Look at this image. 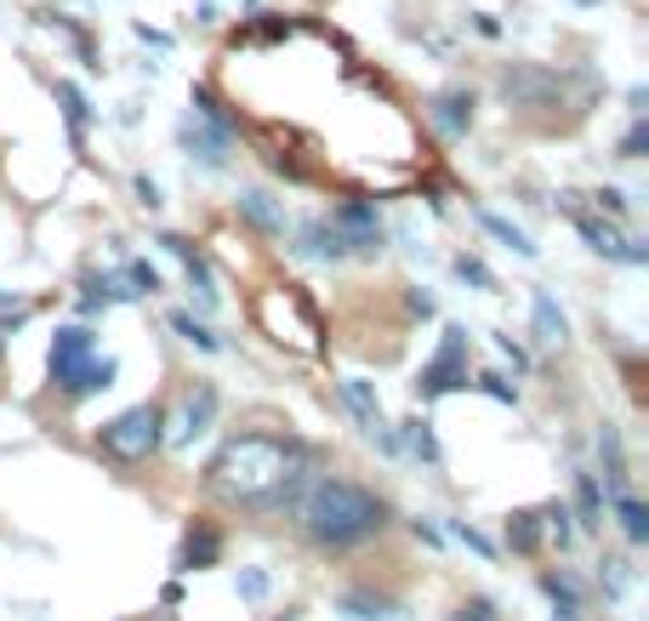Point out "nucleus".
<instances>
[{
    "mask_svg": "<svg viewBox=\"0 0 649 621\" xmlns=\"http://www.w3.org/2000/svg\"><path fill=\"white\" fill-rule=\"evenodd\" d=\"M473 382H479V388H484L490 400H502V405H513V388H508V382H502V376H495V371H484V376H473Z\"/></svg>",
    "mask_w": 649,
    "mask_h": 621,
    "instance_id": "obj_33",
    "label": "nucleus"
},
{
    "mask_svg": "<svg viewBox=\"0 0 649 621\" xmlns=\"http://www.w3.org/2000/svg\"><path fill=\"white\" fill-rule=\"evenodd\" d=\"M564 91V80L553 75V69H535V63H513L508 75H502V98L513 103V109H547Z\"/></svg>",
    "mask_w": 649,
    "mask_h": 621,
    "instance_id": "obj_5",
    "label": "nucleus"
},
{
    "mask_svg": "<svg viewBox=\"0 0 649 621\" xmlns=\"http://www.w3.org/2000/svg\"><path fill=\"white\" fill-rule=\"evenodd\" d=\"M296 252H303V257H314V263H336V257H347V240H342V228L331 223H308L303 228V246H296Z\"/></svg>",
    "mask_w": 649,
    "mask_h": 621,
    "instance_id": "obj_14",
    "label": "nucleus"
},
{
    "mask_svg": "<svg viewBox=\"0 0 649 621\" xmlns=\"http://www.w3.org/2000/svg\"><path fill=\"white\" fill-rule=\"evenodd\" d=\"M616 519H621V531H627V542H632V548H643V542H649V507H643L632 491H616Z\"/></svg>",
    "mask_w": 649,
    "mask_h": 621,
    "instance_id": "obj_17",
    "label": "nucleus"
},
{
    "mask_svg": "<svg viewBox=\"0 0 649 621\" xmlns=\"http://www.w3.org/2000/svg\"><path fill=\"white\" fill-rule=\"evenodd\" d=\"M456 274H462L468 285H479V292H495V274H490L479 257H456Z\"/></svg>",
    "mask_w": 649,
    "mask_h": 621,
    "instance_id": "obj_28",
    "label": "nucleus"
},
{
    "mask_svg": "<svg viewBox=\"0 0 649 621\" xmlns=\"http://www.w3.org/2000/svg\"><path fill=\"white\" fill-rule=\"evenodd\" d=\"M479 228H484V234H495V240H502V246H513L519 257H535L530 234H524V228H513L508 217H495V211H479Z\"/></svg>",
    "mask_w": 649,
    "mask_h": 621,
    "instance_id": "obj_20",
    "label": "nucleus"
},
{
    "mask_svg": "<svg viewBox=\"0 0 649 621\" xmlns=\"http://www.w3.org/2000/svg\"><path fill=\"white\" fill-rule=\"evenodd\" d=\"M508 542H513L519 553H535V548H541V524H535V513H513V519H508Z\"/></svg>",
    "mask_w": 649,
    "mask_h": 621,
    "instance_id": "obj_24",
    "label": "nucleus"
},
{
    "mask_svg": "<svg viewBox=\"0 0 649 621\" xmlns=\"http://www.w3.org/2000/svg\"><path fill=\"white\" fill-rule=\"evenodd\" d=\"M160 411L155 405H131V411H120L115 422H104V434H97V445H104L115 462H148V456H155L160 451Z\"/></svg>",
    "mask_w": 649,
    "mask_h": 621,
    "instance_id": "obj_3",
    "label": "nucleus"
},
{
    "mask_svg": "<svg viewBox=\"0 0 649 621\" xmlns=\"http://www.w3.org/2000/svg\"><path fill=\"white\" fill-rule=\"evenodd\" d=\"M495 348H502V354H513V365H519V371H524V365H530V354H524V348H519V343H513V337H495Z\"/></svg>",
    "mask_w": 649,
    "mask_h": 621,
    "instance_id": "obj_36",
    "label": "nucleus"
},
{
    "mask_svg": "<svg viewBox=\"0 0 649 621\" xmlns=\"http://www.w3.org/2000/svg\"><path fill=\"white\" fill-rule=\"evenodd\" d=\"M342 615H354V621H405V615H399V604L371 599V593H347L342 599Z\"/></svg>",
    "mask_w": 649,
    "mask_h": 621,
    "instance_id": "obj_19",
    "label": "nucleus"
},
{
    "mask_svg": "<svg viewBox=\"0 0 649 621\" xmlns=\"http://www.w3.org/2000/svg\"><path fill=\"white\" fill-rule=\"evenodd\" d=\"M576 211V206H570ZM576 228H581V240L598 252V257H616V263H649V252L638 246V240H627V234L616 228V217L604 223V217H587V211H576Z\"/></svg>",
    "mask_w": 649,
    "mask_h": 621,
    "instance_id": "obj_7",
    "label": "nucleus"
},
{
    "mask_svg": "<svg viewBox=\"0 0 649 621\" xmlns=\"http://www.w3.org/2000/svg\"><path fill=\"white\" fill-rule=\"evenodd\" d=\"M291 502H296V519H303L308 542H319V548H360L387 524L382 496L354 485V480H314Z\"/></svg>",
    "mask_w": 649,
    "mask_h": 621,
    "instance_id": "obj_2",
    "label": "nucleus"
},
{
    "mask_svg": "<svg viewBox=\"0 0 649 621\" xmlns=\"http://www.w3.org/2000/svg\"><path fill=\"white\" fill-rule=\"evenodd\" d=\"M576 507H581V524H587V531H598V524H604V496H598V480H592V473H581V480H576Z\"/></svg>",
    "mask_w": 649,
    "mask_h": 621,
    "instance_id": "obj_22",
    "label": "nucleus"
},
{
    "mask_svg": "<svg viewBox=\"0 0 649 621\" xmlns=\"http://www.w3.org/2000/svg\"><path fill=\"white\" fill-rule=\"evenodd\" d=\"M427 120L439 137H468L473 126V91H439V98L427 103Z\"/></svg>",
    "mask_w": 649,
    "mask_h": 621,
    "instance_id": "obj_9",
    "label": "nucleus"
},
{
    "mask_svg": "<svg viewBox=\"0 0 649 621\" xmlns=\"http://www.w3.org/2000/svg\"><path fill=\"white\" fill-rule=\"evenodd\" d=\"M643 149H649V126L632 120V131L621 137V160H643Z\"/></svg>",
    "mask_w": 649,
    "mask_h": 621,
    "instance_id": "obj_30",
    "label": "nucleus"
},
{
    "mask_svg": "<svg viewBox=\"0 0 649 621\" xmlns=\"http://www.w3.org/2000/svg\"><path fill=\"white\" fill-rule=\"evenodd\" d=\"M91 354H97V337H91L86 325H63L58 337H52V354H46V365H52V382H58L63 394H69V382L86 371Z\"/></svg>",
    "mask_w": 649,
    "mask_h": 621,
    "instance_id": "obj_6",
    "label": "nucleus"
},
{
    "mask_svg": "<svg viewBox=\"0 0 649 621\" xmlns=\"http://www.w3.org/2000/svg\"><path fill=\"white\" fill-rule=\"evenodd\" d=\"M451 621H502V615H495V604H490V599H468Z\"/></svg>",
    "mask_w": 649,
    "mask_h": 621,
    "instance_id": "obj_32",
    "label": "nucleus"
},
{
    "mask_svg": "<svg viewBox=\"0 0 649 621\" xmlns=\"http://www.w3.org/2000/svg\"><path fill=\"white\" fill-rule=\"evenodd\" d=\"M468 331L462 325H451L444 331V343H439V354L422 365V376H416V394L422 400H439V394H451V388H462L468 382Z\"/></svg>",
    "mask_w": 649,
    "mask_h": 621,
    "instance_id": "obj_4",
    "label": "nucleus"
},
{
    "mask_svg": "<svg viewBox=\"0 0 649 621\" xmlns=\"http://www.w3.org/2000/svg\"><path fill=\"white\" fill-rule=\"evenodd\" d=\"M160 246L171 252V257H183V268H188V285L199 292V308H212L217 303V285H212V268H206V257H199L183 234H160Z\"/></svg>",
    "mask_w": 649,
    "mask_h": 621,
    "instance_id": "obj_10",
    "label": "nucleus"
},
{
    "mask_svg": "<svg viewBox=\"0 0 649 621\" xmlns=\"http://www.w3.org/2000/svg\"><path fill=\"white\" fill-rule=\"evenodd\" d=\"M541 519H547V524H541V531H547V536H553L559 548H564V542L576 536V531H570V507H547Z\"/></svg>",
    "mask_w": 649,
    "mask_h": 621,
    "instance_id": "obj_29",
    "label": "nucleus"
},
{
    "mask_svg": "<svg viewBox=\"0 0 649 621\" xmlns=\"http://www.w3.org/2000/svg\"><path fill=\"white\" fill-rule=\"evenodd\" d=\"M598 456H604L610 496H616V491H627V462H621V440H616V427H604V434H598Z\"/></svg>",
    "mask_w": 649,
    "mask_h": 621,
    "instance_id": "obj_21",
    "label": "nucleus"
},
{
    "mask_svg": "<svg viewBox=\"0 0 649 621\" xmlns=\"http://www.w3.org/2000/svg\"><path fill=\"white\" fill-rule=\"evenodd\" d=\"M451 536H456V542H468V548H473L479 559H490V553H495V548H490V536H479L468 519H456V524H451Z\"/></svg>",
    "mask_w": 649,
    "mask_h": 621,
    "instance_id": "obj_31",
    "label": "nucleus"
},
{
    "mask_svg": "<svg viewBox=\"0 0 649 621\" xmlns=\"http://www.w3.org/2000/svg\"><path fill=\"white\" fill-rule=\"evenodd\" d=\"M171 331H177V337H183V343H194L199 354H217V348H223V343H217V337H212V331H206V325H199V319H194V314H171Z\"/></svg>",
    "mask_w": 649,
    "mask_h": 621,
    "instance_id": "obj_23",
    "label": "nucleus"
},
{
    "mask_svg": "<svg viewBox=\"0 0 649 621\" xmlns=\"http://www.w3.org/2000/svg\"><path fill=\"white\" fill-rule=\"evenodd\" d=\"M279 621H303V615H296V610H285V615H279Z\"/></svg>",
    "mask_w": 649,
    "mask_h": 621,
    "instance_id": "obj_39",
    "label": "nucleus"
},
{
    "mask_svg": "<svg viewBox=\"0 0 649 621\" xmlns=\"http://www.w3.org/2000/svg\"><path fill=\"white\" fill-rule=\"evenodd\" d=\"M541 593L553 599V615H559V621H576V615H581V593H576L570 576H559V570H547V576H541Z\"/></svg>",
    "mask_w": 649,
    "mask_h": 621,
    "instance_id": "obj_18",
    "label": "nucleus"
},
{
    "mask_svg": "<svg viewBox=\"0 0 649 621\" xmlns=\"http://www.w3.org/2000/svg\"><path fill=\"white\" fill-rule=\"evenodd\" d=\"M296 462L279 440L268 434H239L217 451L212 462V491L234 507H274V502H291L296 496Z\"/></svg>",
    "mask_w": 649,
    "mask_h": 621,
    "instance_id": "obj_1",
    "label": "nucleus"
},
{
    "mask_svg": "<svg viewBox=\"0 0 649 621\" xmlns=\"http://www.w3.org/2000/svg\"><path fill=\"white\" fill-rule=\"evenodd\" d=\"M411 314H433V297L427 292H411Z\"/></svg>",
    "mask_w": 649,
    "mask_h": 621,
    "instance_id": "obj_38",
    "label": "nucleus"
},
{
    "mask_svg": "<svg viewBox=\"0 0 649 621\" xmlns=\"http://www.w3.org/2000/svg\"><path fill=\"white\" fill-rule=\"evenodd\" d=\"M342 400H347V411L365 422V434H371L382 451H399V434L382 422V405H376V394H371V382H365V376H347V382H342Z\"/></svg>",
    "mask_w": 649,
    "mask_h": 621,
    "instance_id": "obj_8",
    "label": "nucleus"
},
{
    "mask_svg": "<svg viewBox=\"0 0 649 621\" xmlns=\"http://www.w3.org/2000/svg\"><path fill=\"white\" fill-rule=\"evenodd\" d=\"M115 376H120V365L115 359H86V371L69 382V400H86V394H104V388H115Z\"/></svg>",
    "mask_w": 649,
    "mask_h": 621,
    "instance_id": "obj_16",
    "label": "nucleus"
},
{
    "mask_svg": "<svg viewBox=\"0 0 649 621\" xmlns=\"http://www.w3.org/2000/svg\"><path fill=\"white\" fill-rule=\"evenodd\" d=\"M263 593H268L263 570H239V599H263Z\"/></svg>",
    "mask_w": 649,
    "mask_h": 621,
    "instance_id": "obj_34",
    "label": "nucleus"
},
{
    "mask_svg": "<svg viewBox=\"0 0 649 621\" xmlns=\"http://www.w3.org/2000/svg\"><path fill=\"white\" fill-rule=\"evenodd\" d=\"M405 445H411L422 462H439V440H433V427H427L422 416H411V422H405Z\"/></svg>",
    "mask_w": 649,
    "mask_h": 621,
    "instance_id": "obj_26",
    "label": "nucleus"
},
{
    "mask_svg": "<svg viewBox=\"0 0 649 621\" xmlns=\"http://www.w3.org/2000/svg\"><path fill=\"white\" fill-rule=\"evenodd\" d=\"M217 553H223V536L212 531V524H194V531L183 536L177 564H183V570H212V564H217Z\"/></svg>",
    "mask_w": 649,
    "mask_h": 621,
    "instance_id": "obj_12",
    "label": "nucleus"
},
{
    "mask_svg": "<svg viewBox=\"0 0 649 621\" xmlns=\"http://www.w3.org/2000/svg\"><path fill=\"white\" fill-rule=\"evenodd\" d=\"M530 319H535V343H547V348H559V343H564V314H559V303L547 297V292H535Z\"/></svg>",
    "mask_w": 649,
    "mask_h": 621,
    "instance_id": "obj_15",
    "label": "nucleus"
},
{
    "mask_svg": "<svg viewBox=\"0 0 649 621\" xmlns=\"http://www.w3.org/2000/svg\"><path fill=\"white\" fill-rule=\"evenodd\" d=\"M576 7H598V0H576Z\"/></svg>",
    "mask_w": 649,
    "mask_h": 621,
    "instance_id": "obj_40",
    "label": "nucleus"
},
{
    "mask_svg": "<svg viewBox=\"0 0 649 621\" xmlns=\"http://www.w3.org/2000/svg\"><path fill=\"white\" fill-rule=\"evenodd\" d=\"M234 206H239V217L252 223V228H263V234H285V211L274 206V195H263V188H245Z\"/></svg>",
    "mask_w": 649,
    "mask_h": 621,
    "instance_id": "obj_13",
    "label": "nucleus"
},
{
    "mask_svg": "<svg viewBox=\"0 0 649 621\" xmlns=\"http://www.w3.org/2000/svg\"><path fill=\"white\" fill-rule=\"evenodd\" d=\"M126 279H131L137 297H155V292H160V274L148 268V263H126Z\"/></svg>",
    "mask_w": 649,
    "mask_h": 621,
    "instance_id": "obj_27",
    "label": "nucleus"
},
{
    "mask_svg": "<svg viewBox=\"0 0 649 621\" xmlns=\"http://www.w3.org/2000/svg\"><path fill=\"white\" fill-rule=\"evenodd\" d=\"M137 200H142V206H160V188L148 183V177H137Z\"/></svg>",
    "mask_w": 649,
    "mask_h": 621,
    "instance_id": "obj_37",
    "label": "nucleus"
},
{
    "mask_svg": "<svg viewBox=\"0 0 649 621\" xmlns=\"http://www.w3.org/2000/svg\"><path fill=\"white\" fill-rule=\"evenodd\" d=\"M212 416H217V388L212 382H199V388L183 400V416H177V440L188 445V440H199L212 427Z\"/></svg>",
    "mask_w": 649,
    "mask_h": 621,
    "instance_id": "obj_11",
    "label": "nucleus"
},
{
    "mask_svg": "<svg viewBox=\"0 0 649 621\" xmlns=\"http://www.w3.org/2000/svg\"><path fill=\"white\" fill-rule=\"evenodd\" d=\"M598 211L621 217V211H627V195H621V188H604V195H598Z\"/></svg>",
    "mask_w": 649,
    "mask_h": 621,
    "instance_id": "obj_35",
    "label": "nucleus"
},
{
    "mask_svg": "<svg viewBox=\"0 0 649 621\" xmlns=\"http://www.w3.org/2000/svg\"><path fill=\"white\" fill-rule=\"evenodd\" d=\"M58 103H63V115H69L75 142H80V131H86V98H80V86H75V80H58Z\"/></svg>",
    "mask_w": 649,
    "mask_h": 621,
    "instance_id": "obj_25",
    "label": "nucleus"
}]
</instances>
